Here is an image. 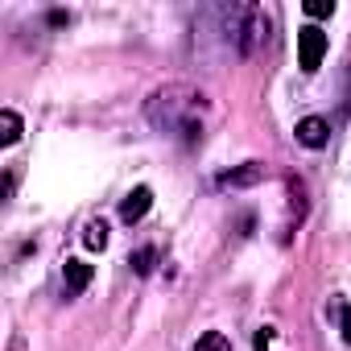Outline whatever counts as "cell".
<instances>
[{
	"instance_id": "3957f363",
	"label": "cell",
	"mask_w": 351,
	"mask_h": 351,
	"mask_svg": "<svg viewBox=\"0 0 351 351\" xmlns=\"http://www.w3.org/2000/svg\"><path fill=\"white\" fill-rule=\"evenodd\" d=\"M265 165L261 161H244V165H236V169H223L219 178H215V186L219 191H244V186H256V182H265Z\"/></svg>"
},
{
	"instance_id": "9c48e42d",
	"label": "cell",
	"mask_w": 351,
	"mask_h": 351,
	"mask_svg": "<svg viewBox=\"0 0 351 351\" xmlns=\"http://www.w3.org/2000/svg\"><path fill=\"white\" fill-rule=\"evenodd\" d=\"M83 244H87L91 252H99V248L108 244V223H104V219H91V223L83 228Z\"/></svg>"
},
{
	"instance_id": "277c9868",
	"label": "cell",
	"mask_w": 351,
	"mask_h": 351,
	"mask_svg": "<svg viewBox=\"0 0 351 351\" xmlns=\"http://www.w3.org/2000/svg\"><path fill=\"white\" fill-rule=\"evenodd\" d=\"M293 136H298V145H306V149H322V145L330 141V124H326L322 116H306V120H298Z\"/></svg>"
},
{
	"instance_id": "52a82bcc",
	"label": "cell",
	"mask_w": 351,
	"mask_h": 351,
	"mask_svg": "<svg viewBox=\"0 0 351 351\" xmlns=\"http://www.w3.org/2000/svg\"><path fill=\"white\" fill-rule=\"evenodd\" d=\"M62 281H66V298H79V293L91 285V265H87V261H66Z\"/></svg>"
},
{
	"instance_id": "5b68a950",
	"label": "cell",
	"mask_w": 351,
	"mask_h": 351,
	"mask_svg": "<svg viewBox=\"0 0 351 351\" xmlns=\"http://www.w3.org/2000/svg\"><path fill=\"white\" fill-rule=\"evenodd\" d=\"M285 191H289V232L306 219V211H310V199H306V182L298 178V173H289V178H285Z\"/></svg>"
},
{
	"instance_id": "30bf717a",
	"label": "cell",
	"mask_w": 351,
	"mask_h": 351,
	"mask_svg": "<svg viewBox=\"0 0 351 351\" xmlns=\"http://www.w3.org/2000/svg\"><path fill=\"white\" fill-rule=\"evenodd\" d=\"M195 351H232V339L223 330H207V335H199Z\"/></svg>"
},
{
	"instance_id": "8fae6325",
	"label": "cell",
	"mask_w": 351,
	"mask_h": 351,
	"mask_svg": "<svg viewBox=\"0 0 351 351\" xmlns=\"http://www.w3.org/2000/svg\"><path fill=\"white\" fill-rule=\"evenodd\" d=\"M153 261H157V252H153V248H136V252L128 256L132 273H141V277H149V273H153Z\"/></svg>"
},
{
	"instance_id": "4fadbf2b",
	"label": "cell",
	"mask_w": 351,
	"mask_h": 351,
	"mask_svg": "<svg viewBox=\"0 0 351 351\" xmlns=\"http://www.w3.org/2000/svg\"><path fill=\"white\" fill-rule=\"evenodd\" d=\"M343 339L351 343V306H343Z\"/></svg>"
},
{
	"instance_id": "7c38bea8",
	"label": "cell",
	"mask_w": 351,
	"mask_h": 351,
	"mask_svg": "<svg viewBox=\"0 0 351 351\" xmlns=\"http://www.w3.org/2000/svg\"><path fill=\"white\" fill-rule=\"evenodd\" d=\"M302 9H306V17L318 21V17H330V13H335V0H306Z\"/></svg>"
},
{
	"instance_id": "7a4b0ae2",
	"label": "cell",
	"mask_w": 351,
	"mask_h": 351,
	"mask_svg": "<svg viewBox=\"0 0 351 351\" xmlns=\"http://www.w3.org/2000/svg\"><path fill=\"white\" fill-rule=\"evenodd\" d=\"M322 58H326V34L318 25H302L298 29V66L306 75H314L322 66Z\"/></svg>"
},
{
	"instance_id": "ba28073f",
	"label": "cell",
	"mask_w": 351,
	"mask_h": 351,
	"mask_svg": "<svg viewBox=\"0 0 351 351\" xmlns=\"http://www.w3.org/2000/svg\"><path fill=\"white\" fill-rule=\"evenodd\" d=\"M21 141V116L13 108L0 112V145H17Z\"/></svg>"
},
{
	"instance_id": "8992f818",
	"label": "cell",
	"mask_w": 351,
	"mask_h": 351,
	"mask_svg": "<svg viewBox=\"0 0 351 351\" xmlns=\"http://www.w3.org/2000/svg\"><path fill=\"white\" fill-rule=\"evenodd\" d=\"M149 207H153V191H149V186H136L132 195H124V203H120V219H124V223H136V219L149 215Z\"/></svg>"
},
{
	"instance_id": "6da1fadb",
	"label": "cell",
	"mask_w": 351,
	"mask_h": 351,
	"mask_svg": "<svg viewBox=\"0 0 351 351\" xmlns=\"http://www.w3.org/2000/svg\"><path fill=\"white\" fill-rule=\"evenodd\" d=\"M203 116H207V95L191 83H165L145 99V120L182 145H199L203 141Z\"/></svg>"
}]
</instances>
